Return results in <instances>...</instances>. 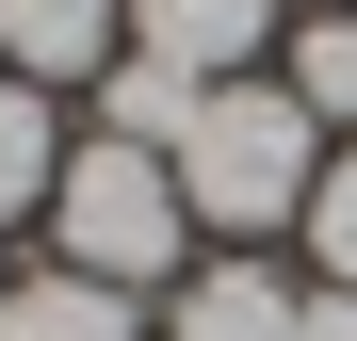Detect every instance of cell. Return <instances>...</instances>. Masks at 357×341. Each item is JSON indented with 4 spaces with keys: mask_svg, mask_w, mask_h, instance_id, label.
Wrapping results in <instances>:
<instances>
[{
    "mask_svg": "<svg viewBox=\"0 0 357 341\" xmlns=\"http://www.w3.org/2000/svg\"><path fill=\"white\" fill-rule=\"evenodd\" d=\"M0 341H162L146 325V293H98V276H0Z\"/></svg>",
    "mask_w": 357,
    "mask_h": 341,
    "instance_id": "cell-6",
    "label": "cell"
},
{
    "mask_svg": "<svg viewBox=\"0 0 357 341\" xmlns=\"http://www.w3.org/2000/svg\"><path fill=\"white\" fill-rule=\"evenodd\" d=\"M292 0H130V49L178 82H260V49H276Z\"/></svg>",
    "mask_w": 357,
    "mask_h": 341,
    "instance_id": "cell-4",
    "label": "cell"
},
{
    "mask_svg": "<svg viewBox=\"0 0 357 341\" xmlns=\"http://www.w3.org/2000/svg\"><path fill=\"white\" fill-rule=\"evenodd\" d=\"M49 179H66V114H49V82H17V66H0V227H17V211H49Z\"/></svg>",
    "mask_w": 357,
    "mask_h": 341,
    "instance_id": "cell-8",
    "label": "cell"
},
{
    "mask_svg": "<svg viewBox=\"0 0 357 341\" xmlns=\"http://www.w3.org/2000/svg\"><path fill=\"white\" fill-rule=\"evenodd\" d=\"M292 244H309V276H341V293H357V130L325 146V179H309V211H292Z\"/></svg>",
    "mask_w": 357,
    "mask_h": 341,
    "instance_id": "cell-10",
    "label": "cell"
},
{
    "mask_svg": "<svg viewBox=\"0 0 357 341\" xmlns=\"http://www.w3.org/2000/svg\"><path fill=\"white\" fill-rule=\"evenodd\" d=\"M309 341H357V293H341V276H309Z\"/></svg>",
    "mask_w": 357,
    "mask_h": 341,
    "instance_id": "cell-11",
    "label": "cell"
},
{
    "mask_svg": "<svg viewBox=\"0 0 357 341\" xmlns=\"http://www.w3.org/2000/svg\"><path fill=\"white\" fill-rule=\"evenodd\" d=\"M276 82L309 98V130H325V146L357 130V0H341V17H292V33H276Z\"/></svg>",
    "mask_w": 357,
    "mask_h": 341,
    "instance_id": "cell-7",
    "label": "cell"
},
{
    "mask_svg": "<svg viewBox=\"0 0 357 341\" xmlns=\"http://www.w3.org/2000/svg\"><path fill=\"white\" fill-rule=\"evenodd\" d=\"M49 260H66V276H98V293H178V276H195L178 162H162V146L82 130V146H66V179H49Z\"/></svg>",
    "mask_w": 357,
    "mask_h": 341,
    "instance_id": "cell-2",
    "label": "cell"
},
{
    "mask_svg": "<svg viewBox=\"0 0 357 341\" xmlns=\"http://www.w3.org/2000/svg\"><path fill=\"white\" fill-rule=\"evenodd\" d=\"M162 341H309V276H276L260 244H227V260H195L162 293Z\"/></svg>",
    "mask_w": 357,
    "mask_h": 341,
    "instance_id": "cell-3",
    "label": "cell"
},
{
    "mask_svg": "<svg viewBox=\"0 0 357 341\" xmlns=\"http://www.w3.org/2000/svg\"><path fill=\"white\" fill-rule=\"evenodd\" d=\"M162 162H178V211H195L211 244H276V227L309 211V179H325V130H309V98L260 66V82H211Z\"/></svg>",
    "mask_w": 357,
    "mask_h": 341,
    "instance_id": "cell-1",
    "label": "cell"
},
{
    "mask_svg": "<svg viewBox=\"0 0 357 341\" xmlns=\"http://www.w3.org/2000/svg\"><path fill=\"white\" fill-rule=\"evenodd\" d=\"M114 49H130V0H0V66H17V82H49V98H66V82H98Z\"/></svg>",
    "mask_w": 357,
    "mask_h": 341,
    "instance_id": "cell-5",
    "label": "cell"
},
{
    "mask_svg": "<svg viewBox=\"0 0 357 341\" xmlns=\"http://www.w3.org/2000/svg\"><path fill=\"white\" fill-rule=\"evenodd\" d=\"M292 17H341V0H292Z\"/></svg>",
    "mask_w": 357,
    "mask_h": 341,
    "instance_id": "cell-12",
    "label": "cell"
},
{
    "mask_svg": "<svg viewBox=\"0 0 357 341\" xmlns=\"http://www.w3.org/2000/svg\"><path fill=\"white\" fill-rule=\"evenodd\" d=\"M195 98H211V82H178V66H146V49H114V66H98V130H114V146H178V130H195Z\"/></svg>",
    "mask_w": 357,
    "mask_h": 341,
    "instance_id": "cell-9",
    "label": "cell"
}]
</instances>
